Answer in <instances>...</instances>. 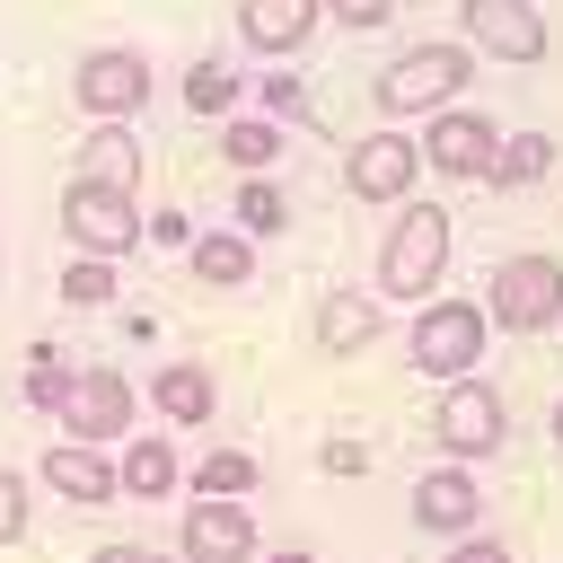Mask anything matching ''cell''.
<instances>
[{
	"mask_svg": "<svg viewBox=\"0 0 563 563\" xmlns=\"http://www.w3.org/2000/svg\"><path fill=\"white\" fill-rule=\"evenodd\" d=\"M466 79H475L466 70V44H413L405 62L378 70V106L387 114H422V106H449Z\"/></svg>",
	"mask_w": 563,
	"mask_h": 563,
	"instance_id": "6da1fadb",
	"label": "cell"
},
{
	"mask_svg": "<svg viewBox=\"0 0 563 563\" xmlns=\"http://www.w3.org/2000/svg\"><path fill=\"white\" fill-rule=\"evenodd\" d=\"M440 264H449V211H405L396 220V238L378 246V290H396V299H422V282H440Z\"/></svg>",
	"mask_w": 563,
	"mask_h": 563,
	"instance_id": "7a4b0ae2",
	"label": "cell"
},
{
	"mask_svg": "<svg viewBox=\"0 0 563 563\" xmlns=\"http://www.w3.org/2000/svg\"><path fill=\"white\" fill-rule=\"evenodd\" d=\"M554 317H563V264H554V255H510V264H493V325L537 334V325H554Z\"/></svg>",
	"mask_w": 563,
	"mask_h": 563,
	"instance_id": "3957f363",
	"label": "cell"
},
{
	"mask_svg": "<svg viewBox=\"0 0 563 563\" xmlns=\"http://www.w3.org/2000/svg\"><path fill=\"white\" fill-rule=\"evenodd\" d=\"M70 238L88 255H123L141 238V211H132V185H97V176H70V202H62Z\"/></svg>",
	"mask_w": 563,
	"mask_h": 563,
	"instance_id": "277c9868",
	"label": "cell"
},
{
	"mask_svg": "<svg viewBox=\"0 0 563 563\" xmlns=\"http://www.w3.org/2000/svg\"><path fill=\"white\" fill-rule=\"evenodd\" d=\"M475 352H484V308L440 299V308L413 317V369H431V378H466Z\"/></svg>",
	"mask_w": 563,
	"mask_h": 563,
	"instance_id": "5b68a950",
	"label": "cell"
},
{
	"mask_svg": "<svg viewBox=\"0 0 563 563\" xmlns=\"http://www.w3.org/2000/svg\"><path fill=\"white\" fill-rule=\"evenodd\" d=\"M70 97H79L97 123H114V114H132V106L150 97V62L123 53V44H106V53H88V62L70 70Z\"/></svg>",
	"mask_w": 563,
	"mask_h": 563,
	"instance_id": "8992f818",
	"label": "cell"
},
{
	"mask_svg": "<svg viewBox=\"0 0 563 563\" xmlns=\"http://www.w3.org/2000/svg\"><path fill=\"white\" fill-rule=\"evenodd\" d=\"M431 431H440L457 457H484V449H501V396H493L484 378H449V396L431 405Z\"/></svg>",
	"mask_w": 563,
	"mask_h": 563,
	"instance_id": "52a82bcc",
	"label": "cell"
},
{
	"mask_svg": "<svg viewBox=\"0 0 563 563\" xmlns=\"http://www.w3.org/2000/svg\"><path fill=\"white\" fill-rule=\"evenodd\" d=\"M53 413L70 422V440H88V449H97V440H114V431L132 422V387H123L114 369H79V378L62 387V405H53Z\"/></svg>",
	"mask_w": 563,
	"mask_h": 563,
	"instance_id": "ba28073f",
	"label": "cell"
},
{
	"mask_svg": "<svg viewBox=\"0 0 563 563\" xmlns=\"http://www.w3.org/2000/svg\"><path fill=\"white\" fill-rule=\"evenodd\" d=\"M466 35L493 53V62H537L545 53V18L528 0H466Z\"/></svg>",
	"mask_w": 563,
	"mask_h": 563,
	"instance_id": "9c48e42d",
	"label": "cell"
},
{
	"mask_svg": "<svg viewBox=\"0 0 563 563\" xmlns=\"http://www.w3.org/2000/svg\"><path fill=\"white\" fill-rule=\"evenodd\" d=\"M422 158L449 167V176H493L501 132H493V114H440V123L422 132Z\"/></svg>",
	"mask_w": 563,
	"mask_h": 563,
	"instance_id": "30bf717a",
	"label": "cell"
},
{
	"mask_svg": "<svg viewBox=\"0 0 563 563\" xmlns=\"http://www.w3.org/2000/svg\"><path fill=\"white\" fill-rule=\"evenodd\" d=\"M413 167H422V141L369 132V141L352 150V194H361V202H396V194L413 185Z\"/></svg>",
	"mask_w": 563,
	"mask_h": 563,
	"instance_id": "8fae6325",
	"label": "cell"
},
{
	"mask_svg": "<svg viewBox=\"0 0 563 563\" xmlns=\"http://www.w3.org/2000/svg\"><path fill=\"white\" fill-rule=\"evenodd\" d=\"M255 554V528L238 501H194L185 510V563H246Z\"/></svg>",
	"mask_w": 563,
	"mask_h": 563,
	"instance_id": "7c38bea8",
	"label": "cell"
},
{
	"mask_svg": "<svg viewBox=\"0 0 563 563\" xmlns=\"http://www.w3.org/2000/svg\"><path fill=\"white\" fill-rule=\"evenodd\" d=\"M44 484L70 493V501H114V466H106L88 440H62V449L44 457Z\"/></svg>",
	"mask_w": 563,
	"mask_h": 563,
	"instance_id": "4fadbf2b",
	"label": "cell"
},
{
	"mask_svg": "<svg viewBox=\"0 0 563 563\" xmlns=\"http://www.w3.org/2000/svg\"><path fill=\"white\" fill-rule=\"evenodd\" d=\"M413 528H475V484L457 475V466H440V475H422L413 484Z\"/></svg>",
	"mask_w": 563,
	"mask_h": 563,
	"instance_id": "5bb4252c",
	"label": "cell"
},
{
	"mask_svg": "<svg viewBox=\"0 0 563 563\" xmlns=\"http://www.w3.org/2000/svg\"><path fill=\"white\" fill-rule=\"evenodd\" d=\"M317 9L325 0H246V44H264V53H290V44H308V26H317Z\"/></svg>",
	"mask_w": 563,
	"mask_h": 563,
	"instance_id": "9a60e30c",
	"label": "cell"
},
{
	"mask_svg": "<svg viewBox=\"0 0 563 563\" xmlns=\"http://www.w3.org/2000/svg\"><path fill=\"white\" fill-rule=\"evenodd\" d=\"M369 334H378V308H369V299H352V290H334V299L317 308V343H325V352H361Z\"/></svg>",
	"mask_w": 563,
	"mask_h": 563,
	"instance_id": "2e32d148",
	"label": "cell"
},
{
	"mask_svg": "<svg viewBox=\"0 0 563 563\" xmlns=\"http://www.w3.org/2000/svg\"><path fill=\"white\" fill-rule=\"evenodd\" d=\"M158 413H176V422H211V369H194V361H176V369H158Z\"/></svg>",
	"mask_w": 563,
	"mask_h": 563,
	"instance_id": "e0dca14e",
	"label": "cell"
},
{
	"mask_svg": "<svg viewBox=\"0 0 563 563\" xmlns=\"http://www.w3.org/2000/svg\"><path fill=\"white\" fill-rule=\"evenodd\" d=\"M167 484H176L167 440H132V449H123V466H114V493H141V501H150V493H167Z\"/></svg>",
	"mask_w": 563,
	"mask_h": 563,
	"instance_id": "ac0fdd59",
	"label": "cell"
},
{
	"mask_svg": "<svg viewBox=\"0 0 563 563\" xmlns=\"http://www.w3.org/2000/svg\"><path fill=\"white\" fill-rule=\"evenodd\" d=\"M194 273L202 282H246V238H229V229L194 238Z\"/></svg>",
	"mask_w": 563,
	"mask_h": 563,
	"instance_id": "d6986e66",
	"label": "cell"
},
{
	"mask_svg": "<svg viewBox=\"0 0 563 563\" xmlns=\"http://www.w3.org/2000/svg\"><path fill=\"white\" fill-rule=\"evenodd\" d=\"M132 158H141V150H132V141L106 123V132L88 141V167H79V176H97V185H132Z\"/></svg>",
	"mask_w": 563,
	"mask_h": 563,
	"instance_id": "ffe728a7",
	"label": "cell"
},
{
	"mask_svg": "<svg viewBox=\"0 0 563 563\" xmlns=\"http://www.w3.org/2000/svg\"><path fill=\"white\" fill-rule=\"evenodd\" d=\"M194 484H202L211 501H229V493H246V484H255V457H246V449H211Z\"/></svg>",
	"mask_w": 563,
	"mask_h": 563,
	"instance_id": "44dd1931",
	"label": "cell"
},
{
	"mask_svg": "<svg viewBox=\"0 0 563 563\" xmlns=\"http://www.w3.org/2000/svg\"><path fill=\"white\" fill-rule=\"evenodd\" d=\"M554 167V150L537 141V132H519V141H501V158H493V176L501 185H528V176H545Z\"/></svg>",
	"mask_w": 563,
	"mask_h": 563,
	"instance_id": "7402d4cb",
	"label": "cell"
},
{
	"mask_svg": "<svg viewBox=\"0 0 563 563\" xmlns=\"http://www.w3.org/2000/svg\"><path fill=\"white\" fill-rule=\"evenodd\" d=\"M238 220H246L255 238H273V229L290 220V211H282V185H264V176H246V185H238Z\"/></svg>",
	"mask_w": 563,
	"mask_h": 563,
	"instance_id": "603a6c76",
	"label": "cell"
},
{
	"mask_svg": "<svg viewBox=\"0 0 563 563\" xmlns=\"http://www.w3.org/2000/svg\"><path fill=\"white\" fill-rule=\"evenodd\" d=\"M220 150H229L238 167H264V158L282 150V132H273V123H229V132H220Z\"/></svg>",
	"mask_w": 563,
	"mask_h": 563,
	"instance_id": "cb8c5ba5",
	"label": "cell"
},
{
	"mask_svg": "<svg viewBox=\"0 0 563 563\" xmlns=\"http://www.w3.org/2000/svg\"><path fill=\"white\" fill-rule=\"evenodd\" d=\"M229 97H238V88H229V70H220V62H202V70L185 79V106H194V114H220Z\"/></svg>",
	"mask_w": 563,
	"mask_h": 563,
	"instance_id": "d4e9b609",
	"label": "cell"
},
{
	"mask_svg": "<svg viewBox=\"0 0 563 563\" xmlns=\"http://www.w3.org/2000/svg\"><path fill=\"white\" fill-rule=\"evenodd\" d=\"M106 290H114V273H106V255H88V264H70V299H79V308H97Z\"/></svg>",
	"mask_w": 563,
	"mask_h": 563,
	"instance_id": "484cf974",
	"label": "cell"
},
{
	"mask_svg": "<svg viewBox=\"0 0 563 563\" xmlns=\"http://www.w3.org/2000/svg\"><path fill=\"white\" fill-rule=\"evenodd\" d=\"M18 528H26V484H18L9 466H0V545H9Z\"/></svg>",
	"mask_w": 563,
	"mask_h": 563,
	"instance_id": "4316f807",
	"label": "cell"
},
{
	"mask_svg": "<svg viewBox=\"0 0 563 563\" xmlns=\"http://www.w3.org/2000/svg\"><path fill=\"white\" fill-rule=\"evenodd\" d=\"M62 387H70V378H62V361H35V378H26V396H35V405H62Z\"/></svg>",
	"mask_w": 563,
	"mask_h": 563,
	"instance_id": "83f0119b",
	"label": "cell"
},
{
	"mask_svg": "<svg viewBox=\"0 0 563 563\" xmlns=\"http://www.w3.org/2000/svg\"><path fill=\"white\" fill-rule=\"evenodd\" d=\"M325 9H334V18H343V26H378V18H387V9H396V0H325Z\"/></svg>",
	"mask_w": 563,
	"mask_h": 563,
	"instance_id": "f1b7e54d",
	"label": "cell"
},
{
	"mask_svg": "<svg viewBox=\"0 0 563 563\" xmlns=\"http://www.w3.org/2000/svg\"><path fill=\"white\" fill-rule=\"evenodd\" d=\"M449 563H510V554H501V545H484V537H466V545H457Z\"/></svg>",
	"mask_w": 563,
	"mask_h": 563,
	"instance_id": "f546056e",
	"label": "cell"
},
{
	"mask_svg": "<svg viewBox=\"0 0 563 563\" xmlns=\"http://www.w3.org/2000/svg\"><path fill=\"white\" fill-rule=\"evenodd\" d=\"M97 563H167V554H150V545H106Z\"/></svg>",
	"mask_w": 563,
	"mask_h": 563,
	"instance_id": "4dcf8cb0",
	"label": "cell"
},
{
	"mask_svg": "<svg viewBox=\"0 0 563 563\" xmlns=\"http://www.w3.org/2000/svg\"><path fill=\"white\" fill-rule=\"evenodd\" d=\"M554 440H563V405H554Z\"/></svg>",
	"mask_w": 563,
	"mask_h": 563,
	"instance_id": "1f68e13d",
	"label": "cell"
},
{
	"mask_svg": "<svg viewBox=\"0 0 563 563\" xmlns=\"http://www.w3.org/2000/svg\"><path fill=\"white\" fill-rule=\"evenodd\" d=\"M282 563H308V554H282Z\"/></svg>",
	"mask_w": 563,
	"mask_h": 563,
	"instance_id": "d6a6232c",
	"label": "cell"
}]
</instances>
